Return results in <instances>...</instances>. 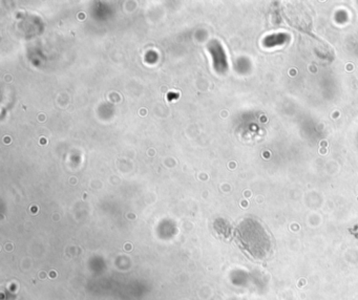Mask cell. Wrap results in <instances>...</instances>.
Returning a JSON list of instances; mask_svg holds the SVG:
<instances>
[{"label":"cell","instance_id":"obj_1","mask_svg":"<svg viewBox=\"0 0 358 300\" xmlns=\"http://www.w3.org/2000/svg\"><path fill=\"white\" fill-rule=\"evenodd\" d=\"M236 236L238 245L253 259H267L273 251L271 235L261 222L252 218H247L238 224Z\"/></svg>","mask_w":358,"mask_h":300}]
</instances>
